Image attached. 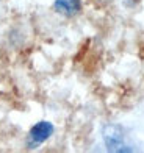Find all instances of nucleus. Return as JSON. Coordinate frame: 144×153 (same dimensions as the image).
Here are the masks:
<instances>
[{"label":"nucleus","instance_id":"nucleus-1","mask_svg":"<svg viewBox=\"0 0 144 153\" xmlns=\"http://www.w3.org/2000/svg\"><path fill=\"white\" fill-rule=\"evenodd\" d=\"M102 137H104L105 147L108 152H118V153L133 152V149L125 144V133L121 125L116 123L105 125L104 130H102Z\"/></svg>","mask_w":144,"mask_h":153},{"label":"nucleus","instance_id":"nucleus-2","mask_svg":"<svg viewBox=\"0 0 144 153\" xmlns=\"http://www.w3.org/2000/svg\"><path fill=\"white\" fill-rule=\"evenodd\" d=\"M53 131H55V127L49 120H41V122L35 123L28 131V141H27L28 147L35 149L38 145L44 144L47 139L53 134Z\"/></svg>","mask_w":144,"mask_h":153},{"label":"nucleus","instance_id":"nucleus-3","mask_svg":"<svg viewBox=\"0 0 144 153\" xmlns=\"http://www.w3.org/2000/svg\"><path fill=\"white\" fill-rule=\"evenodd\" d=\"M81 0H55L53 10L55 13L64 16V17H74L81 13Z\"/></svg>","mask_w":144,"mask_h":153},{"label":"nucleus","instance_id":"nucleus-4","mask_svg":"<svg viewBox=\"0 0 144 153\" xmlns=\"http://www.w3.org/2000/svg\"><path fill=\"white\" fill-rule=\"evenodd\" d=\"M94 2L97 3L99 6H107V5H110V3H111L113 0H94Z\"/></svg>","mask_w":144,"mask_h":153}]
</instances>
